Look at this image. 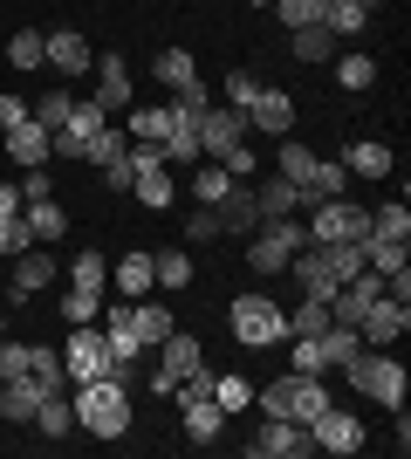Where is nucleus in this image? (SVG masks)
<instances>
[{"label":"nucleus","mask_w":411,"mask_h":459,"mask_svg":"<svg viewBox=\"0 0 411 459\" xmlns=\"http://www.w3.org/2000/svg\"><path fill=\"white\" fill-rule=\"evenodd\" d=\"M185 240H219V206H199L185 220Z\"/></svg>","instance_id":"53"},{"label":"nucleus","mask_w":411,"mask_h":459,"mask_svg":"<svg viewBox=\"0 0 411 459\" xmlns=\"http://www.w3.org/2000/svg\"><path fill=\"white\" fill-rule=\"evenodd\" d=\"M295 343V370H302V377H322V370H330V357H322V336H288Z\"/></svg>","instance_id":"44"},{"label":"nucleus","mask_w":411,"mask_h":459,"mask_svg":"<svg viewBox=\"0 0 411 459\" xmlns=\"http://www.w3.org/2000/svg\"><path fill=\"white\" fill-rule=\"evenodd\" d=\"M322 7H330V0H274V14H281V28H315V21H322Z\"/></svg>","instance_id":"41"},{"label":"nucleus","mask_w":411,"mask_h":459,"mask_svg":"<svg viewBox=\"0 0 411 459\" xmlns=\"http://www.w3.org/2000/svg\"><path fill=\"white\" fill-rule=\"evenodd\" d=\"M234 336H240L247 350L288 343V308L268 302V295H234Z\"/></svg>","instance_id":"4"},{"label":"nucleus","mask_w":411,"mask_h":459,"mask_svg":"<svg viewBox=\"0 0 411 459\" xmlns=\"http://www.w3.org/2000/svg\"><path fill=\"white\" fill-rule=\"evenodd\" d=\"M391 144H377V137H356L350 152H343V172H356V178H391Z\"/></svg>","instance_id":"18"},{"label":"nucleus","mask_w":411,"mask_h":459,"mask_svg":"<svg viewBox=\"0 0 411 459\" xmlns=\"http://www.w3.org/2000/svg\"><path fill=\"white\" fill-rule=\"evenodd\" d=\"M254 398H261V411H268V419H288V377H274V384H261Z\"/></svg>","instance_id":"50"},{"label":"nucleus","mask_w":411,"mask_h":459,"mask_svg":"<svg viewBox=\"0 0 411 459\" xmlns=\"http://www.w3.org/2000/svg\"><path fill=\"white\" fill-rule=\"evenodd\" d=\"M35 425L48 432V439H69V425H76V404L62 398V391H48V398H41V411H35Z\"/></svg>","instance_id":"32"},{"label":"nucleus","mask_w":411,"mask_h":459,"mask_svg":"<svg viewBox=\"0 0 411 459\" xmlns=\"http://www.w3.org/2000/svg\"><path fill=\"white\" fill-rule=\"evenodd\" d=\"M0 212H21V192L14 186H0Z\"/></svg>","instance_id":"58"},{"label":"nucleus","mask_w":411,"mask_h":459,"mask_svg":"<svg viewBox=\"0 0 411 459\" xmlns=\"http://www.w3.org/2000/svg\"><path fill=\"white\" fill-rule=\"evenodd\" d=\"M7 62H14V69H41V62H48V56H41V35H35V28H21V35L7 41Z\"/></svg>","instance_id":"45"},{"label":"nucleus","mask_w":411,"mask_h":459,"mask_svg":"<svg viewBox=\"0 0 411 459\" xmlns=\"http://www.w3.org/2000/svg\"><path fill=\"white\" fill-rule=\"evenodd\" d=\"M151 281L178 295V288L193 281V254H185V247H165V254H151Z\"/></svg>","instance_id":"29"},{"label":"nucleus","mask_w":411,"mask_h":459,"mask_svg":"<svg viewBox=\"0 0 411 459\" xmlns=\"http://www.w3.org/2000/svg\"><path fill=\"white\" fill-rule=\"evenodd\" d=\"M247 131H254L247 110H234V103L213 110V103H206V110H199V158H227L234 144H247Z\"/></svg>","instance_id":"8"},{"label":"nucleus","mask_w":411,"mask_h":459,"mask_svg":"<svg viewBox=\"0 0 411 459\" xmlns=\"http://www.w3.org/2000/svg\"><path fill=\"white\" fill-rule=\"evenodd\" d=\"M247 453H254V459H302V453H309V425H295V419H268L254 439H247Z\"/></svg>","instance_id":"9"},{"label":"nucleus","mask_w":411,"mask_h":459,"mask_svg":"<svg viewBox=\"0 0 411 459\" xmlns=\"http://www.w3.org/2000/svg\"><path fill=\"white\" fill-rule=\"evenodd\" d=\"M343 186H350V172H343V165H330V158H315L309 186H295V192H302V206H322V199H343Z\"/></svg>","instance_id":"22"},{"label":"nucleus","mask_w":411,"mask_h":459,"mask_svg":"<svg viewBox=\"0 0 411 459\" xmlns=\"http://www.w3.org/2000/svg\"><path fill=\"white\" fill-rule=\"evenodd\" d=\"M0 377H28V343H0Z\"/></svg>","instance_id":"54"},{"label":"nucleus","mask_w":411,"mask_h":459,"mask_svg":"<svg viewBox=\"0 0 411 459\" xmlns=\"http://www.w3.org/2000/svg\"><path fill=\"white\" fill-rule=\"evenodd\" d=\"M178 411H185V439H193V446H213L219 432H227V411H219L213 398H185Z\"/></svg>","instance_id":"19"},{"label":"nucleus","mask_w":411,"mask_h":459,"mask_svg":"<svg viewBox=\"0 0 411 459\" xmlns=\"http://www.w3.org/2000/svg\"><path fill=\"white\" fill-rule=\"evenodd\" d=\"M103 186H110V192H131V152H124L117 165H103Z\"/></svg>","instance_id":"55"},{"label":"nucleus","mask_w":411,"mask_h":459,"mask_svg":"<svg viewBox=\"0 0 411 459\" xmlns=\"http://www.w3.org/2000/svg\"><path fill=\"white\" fill-rule=\"evenodd\" d=\"M247 124H254V131L288 137V124H295V103H288V90H254V103H247Z\"/></svg>","instance_id":"15"},{"label":"nucleus","mask_w":411,"mask_h":459,"mask_svg":"<svg viewBox=\"0 0 411 459\" xmlns=\"http://www.w3.org/2000/svg\"><path fill=\"white\" fill-rule=\"evenodd\" d=\"M21 220H28V233H35V240H62V233H69V212H62L56 199H28V206H21Z\"/></svg>","instance_id":"23"},{"label":"nucleus","mask_w":411,"mask_h":459,"mask_svg":"<svg viewBox=\"0 0 411 459\" xmlns=\"http://www.w3.org/2000/svg\"><path fill=\"white\" fill-rule=\"evenodd\" d=\"M0 336H7V316H0Z\"/></svg>","instance_id":"60"},{"label":"nucleus","mask_w":411,"mask_h":459,"mask_svg":"<svg viewBox=\"0 0 411 459\" xmlns=\"http://www.w3.org/2000/svg\"><path fill=\"white\" fill-rule=\"evenodd\" d=\"M302 227H309V240H356V247H364V240H371V212L350 206V199H322L315 220H302Z\"/></svg>","instance_id":"6"},{"label":"nucleus","mask_w":411,"mask_h":459,"mask_svg":"<svg viewBox=\"0 0 411 459\" xmlns=\"http://www.w3.org/2000/svg\"><path fill=\"white\" fill-rule=\"evenodd\" d=\"M213 404L234 419V411H247V404H254V384H247V377H213Z\"/></svg>","instance_id":"39"},{"label":"nucleus","mask_w":411,"mask_h":459,"mask_svg":"<svg viewBox=\"0 0 411 459\" xmlns=\"http://www.w3.org/2000/svg\"><path fill=\"white\" fill-rule=\"evenodd\" d=\"M356 350H364V336H356L350 323H330V329H322V357H330V370L356 364Z\"/></svg>","instance_id":"31"},{"label":"nucleus","mask_w":411,"mask_h":459,"mask_svg":"<svg viewBox=\"0 0 411 459\" xmlns=\"http://www.w3.org/2000/svg\"><path fill=\"white\" fill-rule=\"evenodd\" d=\"M131 329H137V343H144V350H158L165 336H172V308H165V302H144V308H131Z\"/></svg>","instance_id":"27"},{"label":"nucleus","mask_w":411,"mask_h":459,"mask_svg":"<svg viewBox=\"0 0 411 459\" xmlns=\"http://www.w3.org/2000/svg\"><path fill=\"white\" fill-rule=\"evenodd\" d=\"M82 158H90V165H117V158H124V131H110V124H103V131L90 137V152H82Z\"/></svg>","instance_id":"47"},{"label":"nucleus","mask_w":411,"mask_h":459,"mask_svg":"<svg viewBox=\"0 0 411 459\" xmlns=\"http://www.w3.org/2000/svg\"><path fill=\"white\" fill-rule=\"evenodd\" d=\"M336 82H343V90H371V82H377V62L371 56H336Z\"/></svg>","instance_id":"42"},{"label":"nucleus","mask_w":411,"mask_h":459,"mask_svg":"<svg viewBox=\"0 0 411 459\" xmlns=\"http://www.w3.org/2000/svg\"><path fill=\"white\" fill-rule=\"evenodd\" d=\"M315 411H330V384L322 377H302V370H288V419L309 425Z\"/></svg>","instance_id":"17"},{"label":"nucleus","mask_w":411,"mask_h":459,"mask_svg":"<svg viewBox=\"0 0 411 459\" xmlns=\"http://www.w3.org/2000/svg\"><path fill=\"white\" fill-rule=\"evenodd\" d=\"M309 446H322V453L343 459V453L364 446V425H356L350 411H336V404H330V411H315V419H309Z\"/></svg>","instance_id":"11"},{"label":"nucleus","mask_w":411,"mask_h":459,"mask_svg":"<svg viewBox=\"0 0 411 459\" xmlns=\"http://www.w3.org/2000/svg\"><path fill=\"white\" fill-rule=\"evenodd\" d=\"M0 137H7V158H14V165H48V124H35V110Z\"/></svg>","instance_id":"14"},{"label":"nucleus","mask_w":411,"mask_h":459,"mask_svg":"<svg viewBox=\"0 0 411 459\" xmlns=\"http://www.w3.org/2000/svg\"><path fill=\"white\" fill-rule=\"evenodd\" d=\"M41 398H48V391H41L35 377H0V419L28 425V419L41 411Z\"/></svg>","instance_id":"16"},{"label":"nucleus","mask_w":411,"mask_h":459,"mask_svg":"<svg viewBox=\"0 0 411 459\" xmlns=\"http://www.w3.org/2000/svg\"><path fill=\"white\" fill-rule=\"evenodd\" d=\"M193 192H199V206H219V199L234 192V172H227V165H219V158H213V165H206V172L193 178Z\"/></svg>","instance_id":"40"},{"label":"nucleus","mask_w":411,"mask_h":459,"mask_svg":"<svg viewBox=\"0 0 411 459\" xmlns=\"http://www.w3.org/2000/svg\"><path fill=\"white\" fill-rule=\"evenodd\" d=\"M261 227V206H254V192L234 178V192L219 199V233H254Z\"/></svg>","instance_id":"20"},{"label":"nucleus","mask_w":411,"mask_h":459,"mask_svg":"<svg viewBox=\"0 0 411 459\" xmlns=\"http://www.w3.org/2000/svg\"><path fill=\"white\" fill-rule=\"evenodd\" d=\"M247 7H274V0H247Z\"/></svg>","instance_id":"59"},{"label":"nucleus","mask_w":411,"mask_h":459,"mask_svg":"<svg viewBox=\"0 0 411 459\" xmlns=\"http://www.w3.org/2000/svg\"><path fill=\"white\" fill-rule=\"evenodd\" d=\"M405 329H411V302H398V295H377V302L364 308V323H356V336H371V343L384 350V343H398Z\"/></svg>","instance_id":"10"},{"label":"nucleus","mask_w":411,"mask_h":459,"mask_svg":"<svg viewBox=\"0 0 411 459\" xmlns=\"http://www.w3.org/2000/svg\"><path fill=\"white\" fill-rule=\"evenodd\" d=\"M158 357H165V364H158V370H165V377H193V370L199 364H206V357H199V343H193V336H185V329H172V336H165V343H158Z\"/></svg>","instance_id":"21"},{"label":"nucleus","mask_w":411,"mask_h":459,"mask_svg":"<svg viewBox=\"0 0 411 459\" xmlns=\"http://www.w3.org/2000/svg\"><path fill=\"white\" fill-rule=\"evenodd\" d=\"M343 377L356 384V391H364V398H377V404H405V364H398L391 350H356V364H343Z\"/></svg>","instance_id":"3"},{"label":"nucleus","mask_w":411,"mask_h":459,"mask_svg":"<svg viewBox=\"0 0 411 459\" xmlns=\"http://www.w3.org/2000/svg\"><path fill=\"white\" fill-rule=\"evenodd\" d=\"M371 233H377V240H411V212H405V199L377 206V212H371Z\"/></svg>","instance_id":"37"},{"label":"nucleus","mask_w":411,"mask_h":459,"mask_svg":"<svg viewBox=\"0 0 411 459\" xmlns=\"http://www.w3.org/2000/svg\"><path fill=\"white\" fill-rule=\"evenodd\" d=\"M322 28H330L336 41H350V35L371 28V7H356V0H330V7H322Z\"/></svg>","instance_id":"26"},{"label":"nucleus","mask_w":411,"mask_h":459,"mask_svg":"<svg viewBox=\"0 0 411 459\" xmlns=\"http://www.w3.org/2000/svg\"><path fill=\"white\" fill-rule=\"evenodd\" d=\"M110 281H117L124 302H137V295L151 288V254H124V268H110Z\"/></svg>","instance_id":"30"},{"label":"nucleus","mask_w":411,"mask_h":459,"mask_svg":"<svg viewBox=\"0 0 411 459\" xmlns=\"http://www.w3.org/2000/svg\"><path fill=\"white\" fill-rule=\"evenodd\" d=\"M336 48H343V41H336L322 21H315V28H295V56H302V62H330Z\"/></svg>","instance_id":"35"},{"label":"nucleus","mask_w":411,"mask_h":459,"mask_svg":"<svg viewBox=\"0 0 411 459\" xmlns=\"http://www.w3.org/2000/svg\"><path fill=\"white\" fill-rule=\"evenodd\" d=\"M219 165H227V172H234V178H247V172H254V152H247V144H234V152L219 158Z\"/></svg>","instance_id":"57"},{"label":"nucleus","mask_w":411,"mask_h":459,"mask_svg":"<svg viewBox=\"0 0 411 459\" xmlns=\"http://www.w3.org/2000/svg\"><path fill=\"white\" fill-rule=\"evenodd\" d=\"M356 7H377V0H356Z\"/></svg>","instance_id":"61"},{"label":"nucleus","mask_w":411,"mask_h":459,"mask_svg":"<svg viewBox=\"0 0 411 459\" xmlns=\"http://www.w3.org/2000/svg\"><path fill=\"white\" fill-rule=\"evenodd\" d=\"M69 377L76 384H97V377H117V357H110V336L90 323H69Z\"/></svg>","instance_id":"5"},{"label":"nucleus","mask_w":411,"mask_h":459,"mask_svg":"<svg viewBox=\"0 0 411 459\" xmlns=\"http://www.w3.org/2000/svg\"><path fill=\"white\" fill-rule=\"evenodd\" d=\"M103 316V288H76L69 281V302H62V323H97Z\"/></svg>","instance_id":"38"},{"label":"nucleus","mask_w":411,"mask_h":459,"mask_svg":"<svg viewBox=\"0 0 411 459\" xmlns=\"http://www.w3.org/2000/svg\"><path fill=\"white\" fill-rule=\"evenodd\" d=\"M274 165H281V178H288V186H309L315 152H309V144H295V137H281V158H274Z\"/></svg>","instance_id":"36"},{"label":"nucleus","mask_w":411,"mask_h":459,"mask_svg":"<svg viewBox=\"0 0 411 459\" xmlns=\"http://www.w3.org/2000/svg\"><path fill=\"white\" fill-rule=\"evenodd\" d=\"M254 206H261V220H288V212H295V206H302V192H295V186H288V178L274 172V178H268V186H254Z\"/></svg>","instance_id":"25"},{"label":"nucleus","mask_w":411,"mask_h":459,"mask_svg":"<svg viewBox=\"0 0 411 459\" xmlns=\"http://www.w3.org/2000/svg\"><path fill=\"white\" fill-rule=\"evenodd\" d=\"M330 323H336V316H330V302H322V295H302V308L288 316V336H322Z\"/></svg>","instance_id":"34"},{"label":"nucleus","mask_w":411,"mask_h":459,"mask_svg":"<svg viewBox=\"0 0 411 459\" xmlns=\"http://www.w3.org/2000/svg\"><path fill=\"white\" fill-rule=\"evenodd\" d=\"M41 56H48V69H62V76H90V69H97V56H90V41H82L76 28L41 35Z\"/></svg>","instance_id":"12"},{"label":"nucleus","mask_w":411,"mask_h":459,"mask_svg":"<svg viewBox=\"0 0 411 459\" xmlns=\"http://www.w3.org/2000/svg\"><path fill=\"white\" fill-rule=\"evenodd\" d=\"M254 90H261L254 69H227V103H234V110H247V103H254Z\"/></svg>","instance_id":"48"},{"label":"nucleus","mask_w":411,"mask_h":459,"mask_svg":"<svg viewBox=\"0 0 411 459\" xmlns=\"http://www.w3.org/2000/svg\"><path fill=\"white\" fill-rule=\"evenodd\" d=\"M28 377H35L41 391H69V370H62V357L48 343H28Z\"/></svg>","instance_id":"28"},{"label":"nucleus","mask_w":411,"mask_h":459,"mask_svg":"<svg viewBox=\"0 0 411 459\" xmlns=\"http://www.w3.org/2000/svg\"><path fill=\"white\" fill-rule=\"evenodd\" d=\"M103 117L110 110H131V69H124V56H97V96H90Z\"/></svg>","instance_id":"13"},{"label":"nucleus","mask_w":411,"mask_h":459,"mask_svg":"<svg viewBox=\"0 0 411 459\" xmlns=\"http://www.w3.org/2000/svg\"><path fill=\"white\" fill-rule=\"evenodd\" d=\"M76 425L97 432V439H124L131 432V398H124V377H97L76 391Z\"/></svg>","instance_id":"1"},{"label":"nucleus","mask_w":411,"mask_h":459,"mask_svg":"<svg viewBox=\"0 0 411 459\" xmlns=\"http://www.w3.org/2000/svg\"><path fill=\"white\" fill-rule=\"evenodd\" d=\"M131 131H137V144H158L165 137V110H131Z\"/></svg>","instance_id":"52"},{"label":"nucleus","mask_w":411,"mask_h":459,"mask_svg":"<svg viewBox=\"0 0 411 459\" xmlns=\"http://www.w3.org/2000/svg\"><path fill=\"white\" fill-rule=\"evenodd\" d=\"M103 124H110V117H103L97 103H69V117H62L56 131H48V158H69V165H76V158L90 152V137H97Z\"/></svg>","instance_id":"7"},{"label":"nucleus","mask_w":411,"mask_h":459,"mask_svg":"<svg viewBox=\"0 0 411 459\" xmlns=\"http://www.w3.org/2000/svg\"><path fill=\"white\" fill-rule=\"evenodd\" d=\"M151 69H158V82H165V90H193V82H199V69H193V56H185V48H165Z\"/></svg>","instance_id":"33"},{"label":"nucleus","mask_w":411,"mask_h":459,"mask_svg":"<svg viewBox=\"0 0 411 459\" xmlns=\"http://www.w3.org/2000/svg\"><path fill=\"white\" fill-rule=\"evenodd\" d=\"M28 247H35L28 220H21V212H0V261H7V254H28Z\"/></svg>","instance_id":"43"},{"label":"nucleus","mask_w":411,"mask_h":459,"mask_svg":"<svg viewBox=\"0 0 411 459\" xmlns=\"http://www.w3.org/2000/svg\"><path fill=\"white\" fill-rule=\"evenodd\" d=\"M28 199H56V172L48 165H28V178H21V206Z\"/></svg>","instance_id":"49"},{"label":"nucleus","mask_w":411,"mask_h":459,"mask_svg":"<svg viewBox=\"0 0 411 459\" xmlns=\"http://www.w3.org/2000/svg\"><path fill=\"white\" fill-rule=\"evenodd\" d=\"M48 274H56V261H48V254H14V302H28V295H35V288H48Z\"/></svg>","instance_id":"24"},{"label":"nucleus","mask_w":411,"mask_h":459,"mask_svg":"<svg viewBox=\"0 0 411 459\" xmlns=\"http://www.w3.org/2000/svg\"><path fill=\"white\" fill-rule=\"evenodd\" d=\"M69 103H76V96H69V90H56V96H41V103H35V124H48V131H56L62 117H69Z\"/></svg>","instance_id":"51"},{"label":"nucleus","mask_w":411,"mask_h":459,"mask_svg":"<svg viewBox=\"0 0 411 459\" xmlns=\"http://www.w3.org/2000/svg\"><path fill=\"white\" fill-rule=\"evenodd\" d=\"M69 281H76V288H103V281H110L103 254H97V247H82V254H76V268H69Z\"/></svg>","instance_id":"46"},{"label":"nucleus","mask_w":411,"mask_h":459,"mask_svg":"<svg viewBox=\"0 0 411 459\" xmlns=\"http://www.w3.org/2000/svg\"><path fill=\"white\" fill-rule=\"evenodd\" d=\"M295 247H309V227H302L295 212H288V220H261V227L247 233V268H254V274H281Z\"/></svg>","instance_id":"2"},{"label":"nucleus","mask_w":411,"mask_h":459,"mask_svg":"<svg viewBox=\"0 0 411 459\" xmlns=\"http://www.w3.org/2000/svg\"><path fill=\"white\" fill-rule=\"evenodd\" d=\"M28 110H35V103H21V96H0V131H14Z\"/></svg>","instance_id":"56"}]
</instances>
